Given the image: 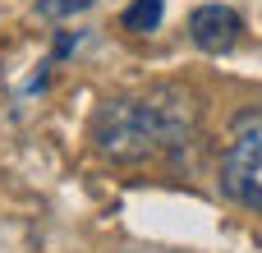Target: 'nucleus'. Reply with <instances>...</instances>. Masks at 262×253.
Instances as JSON below:
<instances>
[{"label": "nucleus", "mask_w": 262, "mask_h": 253, "mask_svg": "<svg viewBox=\"0 0 262 253\" xmlns=\"http://www.w3.org/2000/svg\"><path fill=\"white\" fill-rule=\"evenodd\" d=\"M198 138V101L175 83H157L147 92L106 97L92 111V143L106 161L134 166L147 157H180Z\"/></svg>", "instance_id": "nucleus-1"}, {"label": "nucleus", "mask_w": 262, "mask_h": 253, "mask_svg": "<svg viewBox=\"0 0 262 253\" xmlns=\"http://www.w3.org/2000/svg\"><path fill=\"white\" fill-rule=\"evenodd\" d=\"M221 189L239 207L262 212V115H239L221 152Z\"/></svg>", "instance_id": "nucleus-2"}, {"label": "nucleus", "mask_w": 262, "mask_h": 253, "mask_svg": "<svg viewBox=\"0 0 262 253\" xmlns=\"http://www.w3.org/2000/svg\"><path fill=\"white\" fill-rule=\"evenodd\" d=\"M239 32H244V18H239L230 5H198V9L189 14V37H193V46L207 51V55L230 51V46L239 41Z\"/></svg>", "instance_id": "nucleus-3"}, {"label": "nucleus", "mask_w": 262, "mask_h": 253, "mask_svg": "<svg viewBox=\"0 0 262 253\" xmlns=\"http://www.w3.org/2000/svg\"><path fill=\"white\" fill-rule=\"evenodd\" d=\"M161 14H166V5H161V0H134V5L120 14V23H124L129 32H157Z\"/></svg>", "instance_id": "nucleus-4"}, {"label": "nucleus", "mask_w": 262, "mask_h": 253, "mask_svg": "<svg viewBox=\"0 0 262 253\" xmlns=\"http://www.w3.org/2000/svg\"><path fill=\"white\" fill-rule=\"evenodd\" d=\"M88 5H97V0H37V14H41V18H74V14H83Z\"/></svg>", "instance_id": "nucleus-5"}]
</instances>
